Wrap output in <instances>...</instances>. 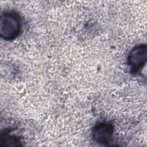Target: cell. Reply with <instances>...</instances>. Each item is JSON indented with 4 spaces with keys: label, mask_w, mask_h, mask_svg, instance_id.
<instances>
[{
    "label": "cell",
    "mask_w": 147,
    "mask_h": 147,
    "mask_svg": "<svg viewBox=\"0 0 147 147\" xmlns=\"http://www.w3.org/2000/svg\"><path fill=\"white\" fill-rule=\"evenodd\" d=\"M114 132L113 125L107 122H100L92 129V135L94 141L100 144L110 142Z\"/></svg>",
    "instance_id": "3957f363"
},
{
    "label": "cell",
    "mask_w": 147,
    "mask_h": 147,
    "mask_svg": "<svg viewBox=\"0 0 147 147\" xmlns=\"http://www.w3.org/2000/svg\"><path fill=\"white\" fill-rule=\"evenodd\" d=\"M22 28L19 14L13 11H5L0 18V36L5 41H12L19 36Z\"/></svg>",
    "instance_id": "6da1fadb"
},
{
    "label": "cell",
    "mask_w": 147,
    "mask_h": 147,
    "mask_svg": "<svg viewBox=\"0 0 147 147\" xmlns=\"http://www.w3.org/2000/svg\"><path fill=\"white\" fill-rule=\"evenodd\" d=\"M147 59V48L146 45H139L135 47L129 53L127 63L131 71L137 73L145 65Z\"/></svg>",
    "instance_id": "7a4b0ae2"
},
{
    "label": "cell",
    "mask_w": 147,
    "mask_h": 147,
    "mask_svg": "<svg viewBox=\"0 0 147 147\" xmlns=\"http://www.w3.org/2000/svg\"><path fill=\"white\" fill-rule=\"evenodd\" d=\"M1 142L5 146H18L21 143L20 138L15 134H10L9 131H4L1 134Z\"/></svg>",
    "instance_id": "277c9868"
}]
</instances>
